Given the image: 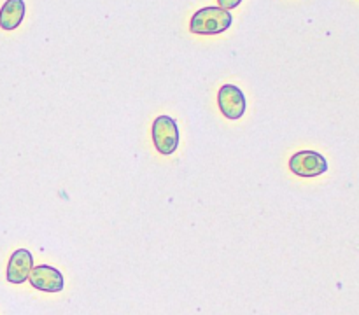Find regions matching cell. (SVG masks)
Instances as JSON below:
<instances>
[{
  "label": "cell",
  "mask_w": 359,
  "mask_h": 315,
  "mask_svg": "<svg viewBox=\"0 0 359 315\" xmlns=\"http://www.w3.org/2000/svg\"><path fill=\"white\" fill-rule=\"evenodd\" d=\"M153 142L160 154H174L179 147L177 121L170 115H158L153 121Z\"/></svg>",
  "instance_id": "7a4b0ae2"
},
{
  "label": "cell",
  "mask_w": 359,
  "mask_h": 315,
  "mask_svg": "<svg viewBox=\"0 0 359 315\" xmlns=\"http://www.w3.org/2000/svg\"><path fill=\"white\" fill-rule=\"evenodd\" d=\"M25 18L23 0H7L0 9V27L4 30H14L21 24Z\"/></svg>",
  "instance_id": "52a82bcc"
},
{
  "label": "cell",
  "mask_w": 359,
  "mask_h": 315,
  "mask_svg": "<svg viewBox=\"0 0 359 315\" xmlns=\"http://www.w3.org/2000/svg\"><path fill=\"white\" fill-rule=\"evenodd\" d=\"M290 168L298 177H318L328 170V161L316 150H300L291 156Z\"/></svg>",
  "instance_id": "3957f363"
},
{
  "label": "cell",
  "mask_w": 359,
  "mask_h": 315,
  "mask_svg": "<svg viewBox=\"0 0 359 315\" xmlns=\"http://www.w3.org/2000/svg\"><path fill=\"white\" fill-rule=\"evenodd\" d=\"M217 104H219L223 115H226L228 119H241L248 107L242 90L233 84H224L221 88L217 93Z\"/></svg>",
  "instance_id": "5b68a950"
},
{
  "label": "cell",
  "mask_w": 359,
  "mask_h": 315,
  "mask_svg": "<svg viewBox=\"0 0 359 315\" xmlns=\"http://www.w3.org/2000/svg\"><path fill=\"white\" fill-rule=\"evenodd\" d=\"M217 2H219V7H221V9L230 10V9H235V7L241 6L242 0H217Z\"/></svg>",
  "instance_id": "ba28073f"
},
{
  "label": "cell",
  "mask_w": 359,
  "mask_h": 315,
  "mask_svg": "<svg viewBox=\"0 0 359 315\" xmlns=\"http://www.w3.org/2000/svg\"><path fill=\"white\" fill-rule=\"evenodd\" d=\"M233 16L230 10L221 7H203L196 10L189 23V30L198 35H216L223 34L231 27Z\"/></svg>",
  "instance_id": "6da1fadb"
},
{
  "label": "cell",
  "mask_w": 359,
  "mask_h": 315,
  "mask_svg": "<svg viewBox=\"0 0 359 315\" xmlns=\"http://www.w3.org/2000/svg\"><path fill=\"white\" fill-rule=\"evenodd\" d=\"M32 268H34V255L27 248H18L9 259L7 265V280L11 284H23L30 276Z\"/></svg>",
  "instance_id": "8992f818"
},
{
  "label": "cell",
  "mask_w": 359,
  "mask_h": 315,
  "mask_svg": "<svg viewBox=\"0 0 359 315\" xmlns=\"http://www.w3.org/2000/svg\"><path fill=\"white\" fill-rule=\"evenodd\" d=\"M28 280H30L32 287L44 290V293H60L65 287V279H63L62 272L48 265L34 266Z\"/></svg>",
  "instance_id": "277c9868"
}]
</instances>
